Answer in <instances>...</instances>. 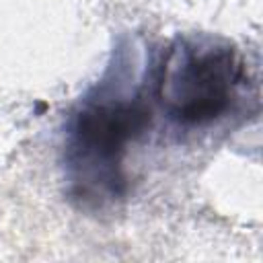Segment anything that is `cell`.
Wrapping results in <instances>:
<instances>
[{
	"label": "cell",
	"mask_w": 263,
	"mask_h": 263,
	"mask_svg": "<svg viewBox=\"0 0 263 263\" xmlns=\"http://www.w3.org/2000/svg\"><path fill=\"white\" fill-rule=\"evenodd\" d=\"M150 123V109L140 101H95L84 105L72 119L70 158L72 164L99 168L97 181L117 195L123 185L121 158Z\"/></svg>",
	"instance_id": "2"
},
{
	"label": "cell",
	"mask_w": 263,
	"mask_h": 263,
	"mask_svg": "<svg viewBox=\"0 0 263 263\" xmlns=\"http://www.w3.org/2000/svg\"><path fill=\"white\" fill-rule=\"evenodd\" d=\"M242 66L236 51L220 43L179 41L160 66L158 97L181 125H203L230 107Z\"/></svg>",
	"instance_id": "1"
}]
</instances>
